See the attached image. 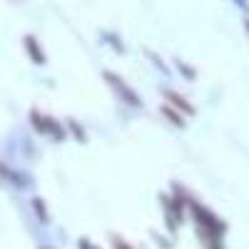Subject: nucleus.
<instances>
[{"label": "nucleus", "instance_id": "1", "mask_svg": "<svg viewBox=\"0 0 249 249\" xmlns=\"http://www.w3.org/2000/svg\"><path fill=\"white\" fill-rule=\"evenodd\" d=\"M102 77H105V80L110 82V85L115 88V92H117L124 102H127V105H132V107H140V105H142L140 97H137V92H135V90H132L124 80H120L115 72H102Z\"/></svg>", "mask_w": 249, "mask_h": 249}, {"label": "nucleus", "instance_id": "2", "mask_svg": "<svg viewBox=\"0 0 249 249\" xmlns=\"http://www.w3.org/2000/svg\"><path fill=\"white\" fill-rule=\"evenodd\" d=\"M195 210H197V219H199V227H204V230L207 232H210L212 237H222L224 234V230H227V227L210 212V210H207V207H195Z\"/></svg>", "mask_w": 249, "mask_h": 249}, {"label": "nucleus", "instance_id": "3", "mask_svg": "<svg viewBox=\"0 0 249 249\" xmlns=\"http://www.w3.org/2000/svg\"><path fill=\"white\" fill-rule=\"evenodd\" d=\"M30 120H33V124H35V127H37V132L50 135V137H55V140H62V137H65L62 127H60V124H57L53 117H43V115L33 112V115H30Z\"/></svg>", "mask_w": 249, "mask_h": 249}, {"label": "nucleus", "instance_id": "4", "mask_svg": "<svg viewBox=\"0 0 249 249\" xmlns=\"http://www.w3.org/2000/svg\"><path fill=\"white\" fill-rule=\"evenodd\" d=\"M25 48H28V55H30V60L35 62V65H45V53H43V48L37 45V40L33 35L25 37Z\"/></svg>", "mask_w": 249, "mask_h": 249}, {"label": "nucleus", "instance_id": "5", "mask_svg": "<svg viewBox=\"0 0 249 249\" xmlns=\"http://www.w3.org/2000/svg\"><path fill=\"white\" fill-rule=\"evenodd\" d=\"M167 97H170V102H172L175 107H179V112H187V115H192V112H195V107H192L187 100H182L177 92H167Z\"/></svg>", "mask_w": 249, "mask_h": 249}, {"label": "nucleus", "instance_id": "6", "mask_svg": "<svg viewBox=\"0 0 249 249\" xmlns=\"http://www.w3.org/2000/svg\"><path fill=\"white\" fill-rule=\"evenodd\" d=\"M160 110H162V117L167 115V120H170V122H175L177 127H179V124H182V120H179V115L175 112V107H172V105H162Z\"/></svg>", "mask_w": 249, "mask_h": 249}, {"label": "nucleus", "instance_id": "7", "mask_svg": "<svg viewBox=\"0 0 249 249\" xmlns=\"http://www.w3.org/2000/svg\"><path fill=\"white\" fill-rule=\"evenodd\" d=\"M112 244H115V249H132L127 242H122L120 237H115V239H112Z\"/></svg>", "mask_w": 249, "mask_h": 249}, {"label": "nucleus", "instance_id": "8", "mask_svg": "<svg viewBox=\"0 0 249 249\" xmlns=\"http://www.w3.org/2000/svg\"><path fill=\"white\" fill-rule=\"evenodd\" d=\"M179 68H182V75H187V77H190V80L195 77V72H192V68H187V65H184V62H179Z\"/></svg>", "mask_w": 249, "mask_h": 249}, {"label": "nucleus", "instance_id": "9", "mask_svg": "<svg viewBox=\"0 0 249 249\" xmlns=\"http://www.w3.org/2000/svg\"><path fill=\"white\" fill-rule=\"evenodd\" d=\"M80 249H95V247H92L90 242H85V239H82V242H80Z\"/></svg>", "mask_w": 249, "mask_h": 249}, {"label": "nucleus", "instance_id": "10", "mask_svg": "<svg viewBox=\"0 0 249 249\" xmlns=\"http://www.w3.org/2000/svg\"><path fill=\"white\" fill-rule=\"evenodd\" d=\"M247 28H249V23H247Z\"/></svg>", "mask_w": 249, "mask_h": 249}]
</instances>
